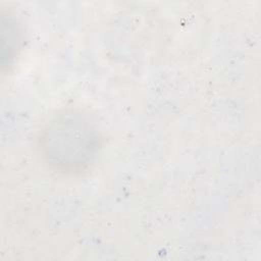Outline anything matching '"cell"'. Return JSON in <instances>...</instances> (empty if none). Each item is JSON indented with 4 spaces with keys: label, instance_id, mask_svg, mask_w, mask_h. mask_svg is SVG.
I'll return each instance as SVG.
<instances>
[{
    "label": "cell",
    "instance_id": "1",
    "mask_svg": "<svg viewBox=\"0 0 261 261\" xmlns=\"http://www.w3.org/2000/svg\"><path fill=\"white\" fill-rule=\"evenodd\" d=\"M38 146L50 168L73 175L86 171L93 164L101 148V136L88 115L76 110H64L44 125Z\"/></svg>",
    "mask_w": 261,
    "mask_h": 261
},
{
    "label": "cell",
    "instance_id": "2",
    "mask_svg": "<svg viewBox=\"0 0 261 261\" xmlns=\"http://www.w3.org/2000/svg\"><path fill=\"white\" fill-rule=\"evenodd\" d=\"M1 35V67L10 66L21 43V31L17 21L10 15L2 14Z\"/></svg>",
    "mask_w": 261,
    "mask_h": 261
}]
</instances>
